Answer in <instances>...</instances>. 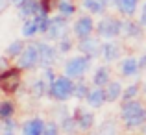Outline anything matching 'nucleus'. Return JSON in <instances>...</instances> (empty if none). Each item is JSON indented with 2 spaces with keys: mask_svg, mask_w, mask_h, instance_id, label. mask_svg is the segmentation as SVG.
Segmentation results:
<instances>
[{
  "mask_svg": "<svg viewBox=\"0 0 146 135\" xmlns=\"http://www.w3.org/2000/svg\"><path fill=\"white\" fill-rule=\"evenodd\" d=\"M109 82H111L109 68H107V67H98L96 70H94V74H93V83L96 87H100V89H104Z\"/></svg>",
  "mask_w": 146,
  "mask_h": 135,
  "instance_id": "18",
  "label": "nucleus"
},
{
  "mask_svg": "<svg viewBox=\"0 0 146 135\" xmlns=\"http://www.w3.org/2000/svg\"><path fill=\"white\" fill-rule=\"evenodd\" d=\"M141 128H143V130H141V132H143V133L146 135V122H144V124H143V126H141Z\"/></svg>",
  "mask_w": 146,
  "mask_h": 135,
  "instance_id": "42",
  "label": "nucleus"
},
{
  "mask_svg": "<svg viewBox=\"0 0 146 135\" xmlns=\"http://www.w3.org/2000/svg\"><path fill=\"white\" fill-rule=\"evenodd\" d=\"M0 133H2V122H0Z\"/></svg>",
  "mask_w": 146,
  "mask_h": 135,
  "instance_id": "43",
  "label": "nucleus"
},
{
  "mask_svg": "<svg viewBox=\"0 0 146 135\" xmlns=\"http://www.w3.org/2000/svg\"><path fill=\"white\" fill-rule=\"evenodd\" d=\"M24 2H26V0H9V4H11V6H15V7H21Z\"/></svg>",
  "mask_w": 146,
  "mask_h": 135,
  "instance_id": "40",
  "label": "nucleus"
},
{
  "mask_svg": "<svg viewBox=\"0 0 146 135\" xmlns=\"http://www.w3.org/2000/svg\"><path fill=\"white\" fill-rule=\"evenodd\" d=\"M35 48H37V56H39V65L44 68L52 67L57 59V50L54 48L52 45L44 43V41H37L35 43Z\"/></svg>",
  "mask_w": 146,
  "mask_h": 135,
  "instance_id": "7",
  "label": "nucleus"
},
{
  "mask_svg": "<svg viewBox=\"0 0 146 135\" xmlns=\"http://www.w3.org/2000/svg\"><path fill=\"white\" fill-rule=\"evenodd\" d=\"M82 4H83V7L93 15H102L104 11H106V4H104L102 0H82Z\"/></svg>",
  "mask_w": 146,
  "mask_h": 135,
  "instance_id": "23",
  "label": "nucleus"
},
{
  "mask_svg": "<svg viewBox=\"0 0 146 135\" xmlns=\"http://www.w3.org/2000/svg\"><path fill=\"white\" fill-rule=\"evenodd\" d=\"M72 89H74V82L67 76H57L52 83L48 85V94L52 96L56 102H67L72 96Z\"/></svg>",
  "mask_w": 146,
  "mask_h": 135,
  "instance_id": "3",
  "label": "nucleus"
},
{
  "mask_svg": "<svg viewBox=\"0 0 146 135\" xmlns=\"http://www.w3.org/2000/svg\"><path fill=\"white\" fill-rule=\"evenodd\" d=\"M33 22H35L37 33H46V30H48V22H50V17H48V15H35V17H33Z\"/></svg>",
  "mask_w": 146,
  "mask_h": 135,
  "instance_id": "28",
  "label": "nucleus"
},
{
  "mask_svg": "<svg viewBox=\"0 0 146 135\" xmlns=\"http://www.w3.org/2000/svg\"><path fill=\"white\" fill-rule=\"evenodd\" d=\"M7 6H9V0H0V13H4Z\"/></svg>",
  "mask_w": 146,
  "mask_h": 135,
  "instance_id": "39",
  "label": "nucleus"
},
{
  "mask_svg": "<svg viewBox=\"0 0 146 135\" xmlns=\"http://www.w3.org/2000/svg\"><path fill=\"white\" fill-rule=\"evenodd\" d=\"M139 92H141V87H139V83H133V85H128L126 89H122V96L120 98L124 100H135L137 96H139Z\"/></svg>",
  "mask_w": 146,
  "mask_h": 135,
  "instance_id": "27",
  "label": "nucleus"
},
{
  "mask_svg": "<svg viewBox=\"0 0 146 135\" xmlns=\"http://www.w3.org/2000/svg\"><path fill=\"white\" fill-rule=\"evenodd\" d=\"M126 37H129V39H139L141 35H143V26L137 24V22H131V21H122V32Z\"/></svg>",
  "mask_w": 146,
  "mask_h": 135,
  "instance_id": "19",
  "label": "nucleus"
},
{
  "mask_svg": "<svg viewBox=\"0 0 146 135\" xmlns=\"http://www.w3.org/2000/svg\"><path fill=\"white\" fill-rule=\"evenodd\" d=\"M115 6H117V9H118L120 15L131 17V15H135L137 7H139V0H117Z\"/></svg>",
  "mask_w": 146,
  "mask_h": 135,
  "instance_id": "16",
  "label": "nucleus"
},
{
  "mask_svg": "<svg viewBox=\"0 0 146 135\" xmlns=\"http://www.w3.org/2000/svg\"><path fill=\"white\" fill-rule=\"evenodd\" d=\"M24 46H26V43H24V41H21V39L11 41V43L7 45V48H6V57H7V59H11V57L17 59V57L21 56V52L24 50Z\"/></svg>",
  "mask_w": 146,
  "mask_h": 135,
  "instance_id": "21",
  "label": "nucleus"
},
{
  "mask_svg": "<svg viewBox=\"0 0 146 135\" xmlns=\"http://www.w3.org/2000/svg\"><path fill=\"white\" fill-rule=\"evenodd\" d=\"M78 48L82 50L83 56H89L91 59H93V57H96L98 52H100V41L94 39V37H85V39H80Z\"/></svg>",
  "mask_w": 146,
  "mask_h": 135,
  "instance_id": "12",
  "label": "nucleus"
},
{
  "mask_svg": "<svg viewBox=\"0 0 146 135\" xmlns=\"http://www.w3.org/2000/svg\"><path fill=\"white\" fill-rule=\"evenodd\" d=\"M87 94H89V87H87V83H83V82L74 83V89H72V96H74V98L85 100Z\"/></svg>",
  "mask_w": 146,
  "mask_h": 135,
  "instance_id": "29",
  "label": "nucleus"
},
{
  "mask_svg": "<svg viewBox=\"0 0 146 135\" xmlns=\"http://www.w3.org/2000/svg\"><path fill=\"white\" fill-rule=\"evenodd\" d=\"M72 30H74V35L78 37V39L91 37L93 32H94V22H93V19H91V15H83V17H80L78 21L74 22Z\"/></svg>",
  "mask_w": 146,
  "mask_h": 135,
  "instance_id": "9",
  "label": "nucleus"
},
{
  "mask_svg": "<svg viewBox=\"0 0 146 135\" xmlns=\"http://www.w3.org/2000/svg\"><path fill=\"white\" fill-rule=\"evenodd\" d=\"M96 135H117V124L113 120H104L100 124Z\"/></svg>",
  "mask_w": 146,
  "mask_h": 135,
  "instance_id": "30",
  "label": "nucleus"
},
{
  "mask_svg": "<svg viewBox=\"0 0 146 135\" xmlns=\"http://www.w3.org/2000/svg\"><path fill=\"white\" fill-rule=\"evenodd\" d=\"M94 30L104 39H115L122 32V21L117 17H104L98 24H94Z\"/></svg>",
  "mask_w": 146,
  "mask_h": 135,
  "instance_id": "4",
  "label": "nucleus"
},
{
  "mask_svg": "<svg viewBox=\"0 0 146 135\" xmlns=\"http://www.w3.org/2000/svg\"><path fill=\"white\" fill-rule=\"evenodd\" d=\"M139 70H141V67H139V59H137V57L129 56V57H126V59H122V63H120V74L122 76H126V78L137 76Z\"/></svg>",
  "mask_w": 146,
  "mask_h": 135,
  "instance_id": "13",
  "label": "nucleus"
},
{
  "mask_svg": "<svg viewBox=\"0 0 146 135\" xmlns=\"http://www.w3.org/2000/svg\"><path fill=\"white\" fill-rule=\"evenodd\" d=\"M59 130H63L67 135H74L76 132H78V126H76V122H74V117H70V115H65V117H61Z\"/></svg>",
  "mask_w": 146,
  "mask_h": 135,
  "instance_id": "24",
  "label": "nucleus"
},
{
  "mask_svg": "<svg viewBox=\"0 0 146 135\" xmlns=\"http://www.w3.org/2000/svg\"><path fill=\"white\" fill-rule=\"evenodd\" d=\"M44 78L48 80V85L54 82V80H56V74H54V70H52L50 67H48V68H44ZM46 80H44V82H46Z\"/></svg>",
  "mask_w": 146,
  "mask_h": 135,
  "instance_id": "36",
  "label": "nucleus"
},
{
  "mask_svg": "<svg viewBox=\"0 0 146 135\" xmlns=\"http://www.w3.org/2000/svg\"><path fill=\"white\" fill-rule=\"evenodd\" d=\"M144 96H146V87H144Z\"/></svg>",
  "mask_w": 146,
  "mask_h": 135,
  "instance_id": "44",
  "label": "nucleus"
},
{
  "mask_svg": "<svg viewBox=\"0 0 146 135\" xmlns=\"http://www.w3.org/2000/svg\"><path fill=\"white\" fill-rule=\"evenodd\" d=\"M7 68H9V59L6 56H0V72L7 70Z\"/></svg>",
  "mask_w": 146,
  "mask_h": 135,
  "instance_id": "37",
  "label": "nucleus"
},
{
  "mask_svg": "<svg viewBox=\"0 0 146 135\" xmlns=\"http://www.w3.org/2000/svg\"><path fill=\"white\" fill-rule=\"evenodd\" d=\"M13 115H15V104L11 100H2L0 102V120L13 118Z\"/></svg>",
  "mask_w": 146,
  "mask_h": 135,
  "instance_id": "25",
  "label": "nucleus"
},
{
  "mask_svg": "<svg viewBox=\"0 0 146 135\" xmlns=\"http://www.w3.org/2000/svg\"><path fill=\"white\" fill-rule=\"evenodd\" d=\"M32 94L37 96V98L48 94V83L44 82L43 78H41V80H35V82H33V85H32Z\"/></svg>",
  "mask_w": 146,
  "mask_h": 135,
  "instance_id": "26",
  "label": "nucleus"
},
{
  "mask_svg": "<svg viewBox=\"0 0 146 135\" xmlns=\"http://www.w3.org/2000/svg\"><path fill=\"white\" fill-rule=\"evenodd\" d=\"M56 0H39V11L37 15H50V11L56 9Z\"/></svg>",
  "mask_w": 146,
  "mask_h": 135,
  "instance_id": "32",
  "label": "nucleus"
},
{
  "mask_svg": "<svg viewBox=\"0 0 146 135\" xmlns=\"http://www.w3.org/2000/svg\"><path fill=\"white\" fill-rule=\"evenodd\" d=\"M144 54H146V52H144Z\"/></svg>",
  "mask_w": 146,
  "mask_h": 135,
  "instance_id": "45",
  "label": "nucleus"
},
{
  "mask_svg": "<svg viewBox=\"0 0 146 135\" xmlns=\"http://www.w3.org/2000/svg\"><path fill=\"white\" fill-rule=\"evenodd\" d=\"M104 96H106V102H117L122 96V83L120 82H109L104 87Z\"/></svg>",
  "mask_w": 146,
  "mask_h": 135,
  "instance_id": "15",
  "label": "nucleus"
},
{
  "mask_svg": "<svg viewBox=\"0 0 146 135\" xmlns=\"http://www.w3.org/2000/svg\"><path fill=\"white\" fill-rule=\"evenodd\" d=\"M91 68V57L89 56H74L70 59L65 61V74L67 78H70L72 82L74 80H80L89 72Z\"/></svg>",
  "mask_w": 146,
  "mask_h": 135,
  "instance_id": "2",
  "label": "nucleus"
},
{
  "mask_svg": "<svg viewBox=\"0 0 146 135\" xmlns=\"http://www.w3.org/2000/svg\"><path fill=\"white\" fill-rule=\"evenodd\" d=\"M85 102L89 104L91 107H94V109H98V107H102L104 104H106V96H104V89H100V87H94V89H89V94H87Z\"/></svg>",
  "mask_w": 146,
  "mask_h": 135,
  "instance_id": "17",
  "label": "nucleus"
},
{
  "mask_svg": "<svg viewBox=\"0 0 146 135\" xmlns=\"http://www.w3.org/2000/svg\"><path fill=\"white\" fill-rule=\"evenodd\" d=\"M44 120L43 118H30L22 124V135H43Z\"/></svg>",
  "mask_w": 146,
  "mask_h": 135,
  "instance_id": "14",
  "label": "nucleus"
},
{
  "mask_svg": "<svg viewBox=\"0 0 146 135\" xmlns=\"http://www.w3.org/2000/svg\"><path fill=\"white\" fill-rule=\"evenodd\" d=\"M21 87V70L17 67H9L0 72V89L4 92H15Z\"/></svg>",
  "mask_w": 146,
  "mask_h": 135,
  "instance_id": "6",
  "label": "nucleus"
},
{
  "mask_svg": "<svg viewBox=\"0 0 146 135\" xmlns=\"http://www.w3.org/2000/svg\"><path fill=\"white\" fill-rule=\"evenodd\" d=\"M22 35L24 37H33L37 33V28H35V22H33V17L32 19H24V24L21 28Z\"/></svg>",
  "mask_w": 146,
  "mask_h": 135,
  "instance_id": "31",
  "label": "nucleus"
},
{
  "mask_svg": "<svg viewBox=\"0 0 146 135\" xmlns=\"http://www.w3.org/2000/svg\"><path fill=\"white\" fill-rule=\"evenodd\" d=\"M70 48H72V41L68 39L67 35H65V37H61V39L57 41V52L67 54V52H70Z\"/></svg>",
  "mask_w": 146,
  "mask_h": 135,
  "instance_id": "34",
  "label": "nucleus"
},
{
  "mask_svg": "<svg viewBox=\"0 0 146 135\" xmlns=\"http://www.w3.org/2000/svg\"><path fill=\"white\" fill-rule=\"evenodd\" d=\"M43 135H59V126L56 122H44Z\"/></svg>",
  "mask_w": 146,
  "mask_h": 135,
  "instance_id": "35",
  "label": "nucleus"
},
{
  "mask_svg": "<svg viewBox=\"0 0 146 135\" xmlns=\"http://www.w3.org/2000/svg\"><path fill=\"white\" fill-rule=\"evenodd\" d=\"M98 56H102V59L106 63H113L120 57V45H117L115 41H106L100 43V52Z\"/></svg>",
  "mask_w": 146,
  "mask_h": 135,
  "instance_id": "10",
  "label": "nucleus"
},
{
  "mask_svg": "<svg viewBox=\"0 0 146 135\" xmlns=\"http://www.w3.org/2000/svg\"><path fill=\"white\" fill-rule=\"evenodd\" d=\"M104 4H106V7L107 6H115V2H117V0H102Z\"/></svg>",
  "mask_w": 146,
  "mask_h": 135,
  "instance_id": "41",
  "label": "nucleus"
},
{
  "mask_svg": "<svg viewBox=\"0 0 146 135\" xmlns=\"http://www.w3.org/2000/svg\"><path fill=\"white\" fill-rule=\"evenodd\" d=\"M67 32H68V22H67V19H65V17L57 15V17L50 19L48 30H46V33H48L50 39H57V41H59L61 37L67 35Z\"/></svg>",
  "mask_w": 146,
  "mask_h": 135,
  "instance_id": "8",
  "label": "nucleus"
},
{
  "mask_svg": "<svg viewBox=\"0 0 146 135\" xmlns=\"http://www.w3.org/2000/svg\"><path fill=\"white\" fill-rule=\"evenodd\" d=\"M15 132H17V120H15V118H7V120H4L2 133H0V135H15Z\"/></svg>",
  "mask_w": 146,
  "mask_h": 135,
  "instance_id": "33",
  "label": "nucleus"
},
{
  "mask_svg": "<svg viewBox=\"0 0 146 135\" xmlns=\"http://www.w3.org/2000/svg\"><path fill=\"white\" fill-rule=\"evenodd\" d=\"M39 11V0H26L21 7H19V15L22 19H32Z\"/></svg>",
  "mask_w": 146,
  "mask_h": 135,
  "instance_id": "20",
  "label": "nucleus"
},
{
  "mask_svg": "<svg viewBox=\"0 0 146 135\" xmlns=\"http://www.w3.org/2000/svg\"><path fill=\"white\" fill-rule=\"evenodd\" d=\"M39 65V56H37L35 43L24 46V50L21 52V56L17 57V68L19 70H32Z\"/></svg>",
  "mask_w": 146,
  "mask_h": 135,
  "instance_id": "5",
  "label": "nucleus"
},
{
  "mask_svg": "<svg viewBox=\"0 0 146 135\" xmlns=\"http://www.w3.org/2000/svg\"><path fill=\"white\" fill-rule=\"evenodd\" d=\"M74 113L76 115H72V117H74V122H76V126H78V130L89 132V130L94 126V115L91 113V111L83 109V107H78Z\"/></svg>",
  "mask_w": 146,
  "mask_h": 135,
  "instance_id": "11",
  "label": "nucleus"
},
{
  "mask_svg": "<svg viewBox=\"0 0 146 135\" xmlns=\"http://www.w3.org/2000/svg\"><path fill=\"white\" fill-rule=\"evenodd\" d=\"M120 118L126 128H141L146 122V107L139 100H126L120 107Z\"/></svg>",
  "mask_w": 146,
  "mask_h": 135,
  "instance_id": "1",
  "label": "nucleus"
},
{
  "mask_svg": "<svg viewBox=\"0 0 146 135\" xmlns=\"http://www.w3.org/2000/svg\"><path fill=\"white\" fill-rule=\"evenodd\" d=\"M56 7H57V11H59V15L65 17V19L72 17V15L76 13V6L70 2V0H57Z\"/></svg>",
  "mask_w": 146,
  "mask_h": 135,
  "instance_id": "22",
  "label": "nucleus"
},
{
  "mask_svg": "<svg viewBox=\"0 0 146 135\" xmlns=\"http://www.w3.org/2000/svg\"><path fill=\"white\" fill-rule=\"evenodd\" d=\"M141 26H143V30L146 28V2L143 4V9H141Z\"/></svg>",
  "mask_w": 146,
  "mask_h": 135,
  "instance_id": "38",
  "label": "nucleus"
}]
</instances>
